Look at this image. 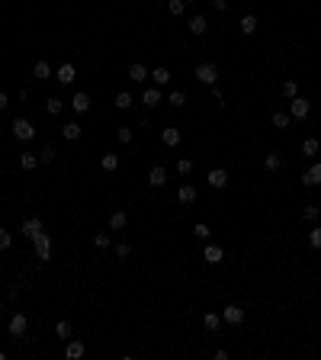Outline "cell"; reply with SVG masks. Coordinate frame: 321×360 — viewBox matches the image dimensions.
<instances>
[{
	"mask_svg": "<svg viewBox=\"0 0 321 360\" xmlns=\"http://www.w3.org/2000/svg\"><path fill=\"white\" fill-rule=\"evenodd\" d=\"M187 29L193 32V36H206V29H209V19L202 16V13H196V16L187 23Z\"/></svg>",
	"mask_w": 321,
	"mask_h": 360,
	"instance_id": "7",
	"label": "cell"
},
{
	"mask_svg": "<svg viewBox=\"0 0 321 360\" xmlns=\"http://www.w3.org/2000/svg\"><path fill=\"white\" fill-rule=\"evenodd\" d=\"M39 164H42V161H39V154H32V151H23V154H19V167H23V171H36Z\"/></svg>",
	"mask_w": 321,
	"mask_h": 360,
	"instance_id": "17",
	"label": "cell"
},
{
	"mask_svg": "<svg viewBox=\"0 0 321 360\" xmlns=\"http://www.w3.org/2000/svg\"><path fill=\"white\" fill-rule=\"evenodd\" d=\"M318 148H321L318 139H305L302 142V154H318Z\"/></svg>",
	"mask_w": 321,
	"mask_h": 360,
	"instance_id": "35",
	"label": "cell"
},
{
	"mask_svg": "<svg viewBox=\"0 0 321 360\" xmlns=\"http://www.w3.org/2000/svg\"><path fill=\"white\" fill-rule=\"evenodd\" d=\"M132 103H135V97H132L128 90L116 93V110H132Z\"/></svg>",
	"mask_w": 321,
	"mask_h": 360,
	"instance_id": "25",
	"label": "cell"
},
{
	"mask_svg": "<svg viewBox=\"0 0 321 360\" xmlns=\"http://www.w3.org/2000/svg\"><path fill=\"white\" fill-rule=\"evenodd\" d=\"M309 113H312V103H309L305 97H292V100H289V116H292V119H305Z\"/></svg>",
	"mask_w": 321,
	"mask_h": 360,
	"instance_id": "4",
	"label": "cell"
},
{
	"mask_svg": "<svg viewBox=\"0 0 321 360\" xmlns=\"http://www.w3.org/2000/svg\"><path fill=\"white\" fill-rule=\"evenodd\" d=\"M263 164H267V171H279V167H283V158H279L276 151H270L267 158H263Z\"/></svg>",
	"mask_w": 321,
	"mask_h": 360,
	"instance_id": "31",
	"label": "cell"
},
{
	"mask_svg": "<svg viewBox=\"0 0 321 360\" xmlns=\"http://www.w3.org/2000/svg\"><path fill=\"white\" fill-rule=\"evenodd\" d=\"M3 106H6V93H0V110H3Z\"/></svg>",
	"mask_w": 321,
	"mask_h": 360,
	"instance_id": "48",
	"label": "cell"
},
{
	"mask_svg": "<svg viewBox=\"0 0 321 360\" xmlns=\"http://www.w3.org/2000/svg\"><path fill=\"white\" fill-rule=\"evenodd\" d=\"M128 80H135V84H145V80H148V68L141 65V61H135V65L128 68Z\"/></svg>",
	"mask_w": 321,
	"mask_h": 360,
	"instance_id": "13",
	"label": "cell"
},
{
	"mask_svg": "<svg viewBox=\"0 0 321 360\" xmlns=\"http://www.w3.org/2000/svg\"><path fill=\"white\" fill-rule=\"evenodd\" d=\"M222 322L241 325V322H244V309H241V305H225V309H222Z\"/></svg>",
	"mask_w": 321,
	"mask_h": 360,
	"instance_id": "6",
	"label": "cell"
},
{
	"mask_svg": "<svg viewBox=\"0 0 321 360\" xmlns=\"http://www.w3.org/2000/svg\"><path fill=\"white\" fill-rule=\"evenodd\" d=\"M148 77H151L158 87H167V84H170V71H167V68H154V71L148 74Z\"/></svg>",
	"mask_w": 321,
	"mask_h": 360,
	"instance_id": "19",
	"label": "cell"
},
{
	"mask_svg": "<svg viewBox=\"0 0 321 360\" xmlns=\"http://www.w3.org/2000/svg\"><path fill=\"white\" fill-rule=\"evenodd\" d=\"M212 100H215V103H218V106H225V93H222V90H218V87H215V84H212Z\"/></svg>",
	"mask_w": 321,
	"mask_h": 360,
	"instance_id": "46",
	"label": "cell"
},
{
	"mask_svg": "<svg viewBox=\"0 0 321 360\" xmlns=\"http://www.w3.org/2000/svg\"><path fill=\"white\" fill-rule=\"evenodd\" d=\"M167 103H170V106H183V103H187V93H183V90H170Z\"/></svg>",
	"mask_w": 321,
	"mask_h": 360,
	"instance_id": "34",
	"label": "cell"
},
{
	"mask_svg": "<svg viewBox=\"0 0 321 360\" xmlns=\"http://www.w3.org/2000/svg\"><path fill=\"white\" fill-rule=\"evenodd\" d=\"M32 74H36V80H49L52 77V65H49V61H36Z\"/></svg>",
	"mask_w": 321,
	"mask_h": 360,
	"instance_id": "21",
	"label": "cell"
},
{
	"mask_svg": "<svg viewBox=\"0 0 321 360\" xmlns=\"http://www.w3.org/2000/svg\"><path fill=\"white\" fill-rule=\"evenodd\" d=\"M58 84H74V65H61L58 68Z\"/></svg>",
	"mask_w": 321,
	"mask_h": 360,
	"instance_id": "27",
	"label": "cell"
},
{
	"mask_svg": "<svg viewBox=\"0 0 321 360\" xmlns=\"http://www.w3.org/2000/svg\"><path fill=\"white\" fill-rule=\"evenodd\" d=\"M0 209H3V203H0Z\"/></svg>",
	"mask_w": 321,
	"mask_h": 360,
	"instance_id": "50",
	"label": "cell"
},
{
	"mask_svg": "<svg viewBox=\"0 0 321 360\" xmlns=\"http://www.w3.org/2000/svg\"><path fill=\"white\" fill-rule=\"evenodd\" d=\"M183 10H187V3H183V0H170V13H174V16H180Z\"/></svg>",
	"mask_w": 321,
	"mask_h": 360,
	"instance_id": "44",
	"label": "cell"
},
{
	"mask_svg": "<svg viewBox=\"0 0 321 360\" xmlns=\"http://www.w3.org/2000/svg\"><path fill=\"white\" fill-rule=\"evenodd\" d=\"M116 139H119L122 145H128V142H132V129H128V126H119V129H116Z\"/></svg>",
	"mask_w": 321,
	"mask_h": 360,
	"instance_id": "36",
	"label": "cell"
},
{
	"mask_svg": "<svg viewBox=\"0 0 321 360\" xmlns=\"http://www.w3.org/2000/svg\"><path fill=\"white\" fill-rule=\"evenodd\" d=\"M45 110H49L52 116H61V113H64V100L61 97H49L45 100Z\"/></svg>",
	"mask_w": 321,
	"mask_h": 360,
	"instance_id": "22",
	"label": "cell"
},
{
	"mask_svg": "<svg viewBox=\"0 0 321 360\" xmlns=\"http://www.w3.org/2000/svg\"><path fill=\"white\" fill-rule=\"evenodd\" d=\"M39 161H42V164H52V161H55V148H52V145H45L42 151H39Z\"/></svg>",
	"mask_w": 321,
	"mask_h": 360,
	"instance_id": "40",
	"label": "cell"
},
{
	"mask_svg": "<svg viewBox=\"0 0 321 360\" xmlns=\"http://www.w3.org/2000/svg\"><path fill=\"white\" fill-rule=\"evenodd\" d=\"M212 6H215V10H225V6H228V0H212Z\"/></svg>",
	"mask_w": 321,
	"mask_h": 360,
	"instance_id": "47",
	"label": "cell"
},
{
	"mask_svg": "<svg viewBox=\"0 0 321 360\" xmlns=\"http://www.w3.org/2000/svg\"><path fill=\"white\" fill-rule=\"evenodd\" d=\"M61 135H64L67 142L80 139V126H77V122H64V126H61Z\"/></svg>",
	"mask_w": 321,
	"mask_h": 360,
	"instance_id": "26",
	"label": "cell"
},
{
	"mask_svg": "<svg viewBox=\"0 0 321 360\" xmlns=\"http://www.w3.org/2000/svg\"><path fill=\"white\" fill-rule=\"evenodd\" d=\"M64 357L67 360H77V357H84V341H71L64 348Z\"/></svg>",
	"mask_w": 321,
	"mask_h": 360,
	"instance_id": "24",
	"label": "cell"
},
{
	"mask_svg": "<svg viewBox=\"0 0 321 360\" xmlns=\"http://www.w3.org/2000/svg\"><path fill=\"white\" fill-rule=\"evenodd\" d=\"M202 257H206V264H212V267H215V264H222V261H225V251L218 248V244H206Z\"/></svg>",
	"mask_w": 321,
	"mask_h": 360,
	"instance_id": "10",
	"label": "cell"
},
{
	"mask_svg": "<svg viewBox=\"0 0 321 360\" xmlns=\"http://www.w3.org/2000/svg\"><path fill=\"white\" fill-rule=\"evenodd\" d=\"M302 183H305V187H321V161H318V164H312L309 171L302 174Z\"/></svg>",
	"mask_w": 321,
	"mask_h": 360,
	"instance_id": "9",
	"label": "cell"
},
{
	"mask_svg": "<svg viewBox=\"0 0 321 360\" xmlns=\"http://www.w3.org/2000/svg\"><path fill=\"white\" fill-rule=\"evenodd\" d=\"M206 180H209V187H212V190H222L225 183H228V171H222V167H212Z\"/></svg>",
	"mask_w": 321,
	"mask_h": 360,
	"instance_id": "8",
	"label": "cell"
},
{
	"mask_svg": "<svg viewBox=\"0 0 321 360\" xmlns=\"http://www.w3.org/2000/svg\"><path fill=\"white\" fill-rule=\"evenodd\" d=\"M183 3H196V0H183Z\"/></svg>",
	"mask_w": 321,
	"mask_h": 360,
	"instance_id": "49",
	"label": "cell"
},
{
	"mask_svg": "<svg viewBox=\"0 0 321 360\" xmlns=\"http://www.w3.org/2000/svg\"><path fill=\"white\" fill-rule=\"evenodd\" d=\"M132 254V244H116V261H128Z\"/></svg>",
	"mask_w": 321,
	"mask_h": 360,
	"instance_id": "39",
	"label": "cell"
},
{
	"mask_svg": "<svg viewBox=\"0 0 321 360\" xmlns=\"http://www.w3.org/2000/svg\"><path fill=\"white\" fill-rule=\"evenodd\" d=\"M55 335H58V338H71V322H64V318H61V322L55 325Z\"/></svg>",
	"mask_w": 321,
	"mask_h": 360,
	"instance_id": "37",
	"label": "cell"
},
{
	"mask_svg": "<svg viewBox=\"0 0 321 360\" xmlns=\"http://www.w3.org/2000/svg\"><path fill=\"white\" fill-rule=\"evenodd\" d=\"M177 200H180L183 206H190V203H196V187H193V183H183V187L177 190Z\"/></svg>",
	"mask_w": 321,
	"mask_h": 360,
	"instance_id": "15",
	"label": "cell"
},
{
	"mask_svg": "<svg viewBox=\"0 0 321 360\" xmlns=\"http://www.w3.org/2000/svg\"><path fill=\"white\" fill-rule=\"evenodd\" d=\"M193 235L196 238H202V241H209V235H212V228L206 225V222H196V228H193Z\"/></svg>",
	"mask_w": 321,
	"mask_h": 360,
	"instance_id": "33",
	"label": "cell"
},
{
	"mask_svg": "<svg viewBox=\"0 0 321 360\" xmlns=\"http://www.w3.org/2000/svg\"><path fill=\"white\" fill-rule=\"evenodd\" d=\"M109 228H113V232H122V228H126V213H122V209L109 213Z\"/></svg>",
	"mask_w": 321,
	"mask_h": 360,
	"instance_id": "20",
	"label": "cell"
},
{
	"mask_svg": "<svg viewBox=\"0 0 321 360\" xmlns=\"http://www.w3.org/2000/svg\"><path fill=\"white\" fill-rule=\"evenodd\" d=\"M177 174H180V177H190V174H193V161L180 158V161H177Z\"/></svg>",
	"mask_w": 321,
	"mask_h": 360,
	"instance_id": "32",
	"label": "cell"
},
{
	"mask_svg": "<svg viewBox=\"0 0 321 360\" xmlns=\"http://www.w3.org/2000/svg\"><path fill=\"white\" fill-rule=\"evenodd\" d=\"M238 29L244 32V36H251V32H257V16H241V23H238Z\"/></svg>",
	"mask_w": 321,
	"mask_h": 360,
	"instance_id": "23",
	"label": "cell"
},
{
	"mask_svg": "<svg viewBox=\"0 0 321 360\" xmlns=\"http://www.w3.org/2000/svg\"><path fill=\"white\" fill-rule=\"evenodd\" d=\"M141 103L145 106H161V87H148V90L141 93Z\"/></svg>",
	"mask_w": 321,
	"mask_h": 360,
	"instance_id": "18",
	"label": "cell"
},
{
	"mask_svg": "<svg viewBox=\"0 0 321 360\" xmlns=\"http://www.w3.org/2000/svg\"><path fill=\"white\" fill-rule=\"evenodd\" d=\"M71 106H74V113H87V110H90V93L77 90V93H74V100H71Z\"/></svg>",
	"mask_w": 321,
	"mask_h": 360,
	"instance_id": "14",
	"label": "cell"
},
{
	"mask_svg": "<svg viewBox=\"0 0 321 360\" xmlns=\"http://www.w3.org/2000/svg\"><path fill=\"white\" fill-rule=\"evenodd\" d=\"M161 142H164L167 148H177V145H180V129H174V126L161 129Z\"/></svg>",
	"mask_w": 321,
	"mask_h": 360,
	"instance_id": "12",
	"label": "cell"
},
{
	"mask_svg": "<svg viewBox=\"0 0 321 360\" xmlns=\"http://www.w3.org/2000/svg\"><path fill=\"white\" fill-rule=\"evenodd\" d=\"M309 244L312 248H321V228H312L309 232Z\"/></svg>",
	"mask_w": 321,
	"mask_h": 360,
	"instance_id": "43",
	"label": "cell"
},
{
	"mask_svg": "<svg viewBox=\"0 0 321 360\" xmlns=\"http://www.w3.org/2000/svg\"><path fill=\"white\" fill-rule=\"evenodd\" d=\"M26 328H29V318H26L23 312H16V315L10 318V325H6V331H10L13 338H23V335H26Z\"/></svg>",
	"mask_w": 321,
	"mask_h": 360,
	"instance_id": "5",
	"label": "cell"
},
{
	"mask_svg": "<svg viewBox=\"0 0 321 360\" xmlns=\"http://www.w3.org/2000/svg\"><path fill=\"white\" fill-rule=\"evenodd\" d=\"M93 244H97V248H109V235H106V232H100L97 238H93Z\"/></svg>",
	"mask_w": 321,
	"mask_h": 360,
	"instance_id": "45",
	"label": "cell"
},
{
	"mask_svg": "<svg viewBox=\"0 0 321 360\" xmlns=\"http://www.w3.org/2000/svg\"><path fill=\"white\" fill-rule=\"evenodd\" d=\"M19 232H23L26 238L32 241V238H36L39 232H42V219H36V216H32V219H26V222H23V228H19Z\"/></svg>",
	"mask_w": 321,
	"mask_h": 360,
	"instance_id": "11",
	"label": "cell"
},
{
	"mask_svg": "<svg viewBox=\"0 0 321 360\" xmlns=\"http://www.w3.org/2000/svg\"><path fill=\"white\" fill-rule=\"evenodd\" d=\"M10 244H13V235L6 232V228H0V251H6Z\"/></svg>",
	"mask_w": 321,
	"mask_h": 360,
	"instance_id": "41",
	"label": "cell"
},
{
	"mask_svg": "<svg viewBox=\"0 0 321 360\" xmlns=\"http://www.w3.org/2000/svg\"><path fill=\"white\" fill-rule=\"evenodd\" d=\"M13 135H16L19 142H32V139H36V126H32V119H26V116L13 119Z\"/></svg>",
	"mask_w": 321,
	"mask_h": 360,
	"instance_id": "1",
	"label": "cell"
},
{
	"mask_svg": "<svg viewBox=\"0 0 321 360\" xmlns=\"http://www.w3.org/2000/svg\"><path fill=\"white\" fill-rule=\"evenodd\" d=\"M302 219H305V222H315V219H318V206H305V209H302Z\"/></svg>",
	"mask_w": 321,
	"mask_h": 360,
	"instance_id": "42",
	"label": "cell"
},
{
	"mask_svg": "<svg viewBox=\"0 0 321 360\" xmlns=\"http://www.w3.org/2000/svg\"><path fill=\"white\" fill-rule=\"evenodd\" d=\"M32 244H36V257H39V261H49V257H52V235L39 232L36 238H32Z\"/></svg>",
	"mask_w": 321,
	"mask_h": 360,
	"instance_id": "3",
	"label": "cell"
},
{
	"mask_svg": "<svg viewBox=\"0 0 321 360\" xmlns=\"http://www.w3.org/2000/svg\"><path fill=\"white\" fill-rule=\"evenodd\" d=\"M100 167H103V171H116V167H119V154H103V158H100Z\"/></svg>",
	"mask_w": 321,
	"mask_h": 360,
	"instance_id": "29",
	"label": "cell"
},
{
	"mask_svg": "<svg viewBox=\"0 0 321 360\" xmlns=\"http://www.w3.org/2000/svg\"><path fill=\"white\" fill-rule=\"evenodd\" d=\"M148 183H151V187H164V183H167V171H164L161 164L151 167V171H148Z\"/></svg>",
	"mask_w": 321,
	"mask_h": 360,
	"instance_id": "16",
	"label": "cell"
},
{
	"mask_svg": "<svg viewBox=\"0 0 321 360\" xmlns=\"http://www.w3.org/2000/svg\"><path fill=\"white\" fill-rule=\"evenodd\" d=\"M283 93H286V100L299 97V84H296V80H286V84H283Z\"/></svg>",
	"mask_w": 321,
	"mask_h": 360,
	"instance_id": "38",
	"label": "cell"
},
{
	"mask_svg": "<svg viewBox=\"0 0 321 360\" xmlns=\"http://www.w3.org/2000/svg\"><path fill=\"white\" fill-rule=\"evenodd\" d=\"M202 325H206V331H212V335H215V331L222 328V315H215V312H209V315L202 318Z\"/></svg>",
	"mask_w": 321,
	"mask_h": 360,
	"instance_id": "28",
	"label": "cell"
},
{
	"mask_svg": "<svg viewBox=\"0 0 321 360\" xmlns=\"http://www.w3.org/2000/svg\"><path fill=\"white\" fill-rule=\"evenodd\" d=\"M289 122H292L289 113H283V110H276V113H273V126H276V129H289Z\"/></svg>",
	"mask_w": 321,
	"mask_h": 360,
	"instance_id": "30",
	"label": "cell"
},
{
	"mask_svg": "<svg viewBox=\"0 0 321 360\" xmlns=\"http://www.w3.org/2000/svg\"><path fill=\"white\" fill-rule=\"evenodd\" d=\"M196 80L199 84H218V68L212 65V61H202V65H196Z\"/></svg>",
	"mask_w": 321,
	"mask_h": 360,
	"instance_id": "2",
	"label": "cell"
}]
</instances>
